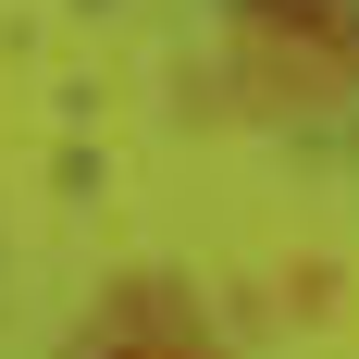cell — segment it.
<instances>
[{
	"instance_id": "2",
	"label": "cell",
	"mask_w": 359,
	"mask_h": 359,
	"mask_svg": "<svg viewBox=\"0 0 359 359\" xmlns=\"http://www.w3.org/2000/svg\"><path fill=\"white\" fill-rule=\"evenodd\" d=\"M273 310H297V323H323V310H334V273H323V260H297L285 285H273Z\"/></svg>"
},
{
	"instance_id": "1",
	"label": "cell",
	"mask_w": 359,
	"mask_h": 359,
	"mask_svg": "<svg viewBox=\"0 0 359 359\" xmlns=\"http://www.w3.org/2000/svg\"><path fill=\"white\" fill-rule=\"evenodd\" d=\"M223 87H236V111H260V124L347 111L359 100L347 0H236V25H223Z\"/></svg>"
}]
</instances>
